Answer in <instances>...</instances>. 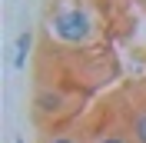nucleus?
<instances>
[{"label": "nucleus", "instance_id": "1", "mask_svg": "<svg viewBox=\"0 0 146 143\" xmlns=\"http://www.w3.org/2000/svg\"><path fill=\"white\" fill-rule=\"evenodd\" d=\"M90 27H93V20L80 7H66V10H56L53 13V27L50 30H56V37L76 43V40H86L90 37Z\"/></svg>", "mask_w": 146, "mask_h": 143}, {"label": "nucleus", "instance_id": "2", "mask_svg": "<svg viewBox=\"0 0 146 143\" xmlns=\"http://www.w3.org/2000/svg\"><path fill=\"white\" fill-rule=\"evenodd\" d=\"M123 126H126V133L133 136V143H146V100L133 103V107L123 113Z\"/></svg>", "mask_w": 146, "mask_h": 143}, {"label": "nucleus", "instance_id": "3", "mask_svg": "<svg viewBox=\"0 0 146 143\" xmlns=\"http://www.w3.org/2000/svg\"><path fill=\"white\" fill-rule=\"evenodd\" d=\"M90 143H133V136L126 133V126H113V130H100Z\"/></svg>", "mask_w": 146, "mask_h": 143}, {"label": "nucleus", "instance_id": "4", "mask_svg": "<svg viewBox=\"0 0 146 143\" xmlns=\"http://www.w3.org/2000/svg\"><path fill=\"white\" fill-rule=\"evenodd\" d=\"M36 107H40V110H50V113H56V110H63V97L46 90V93H40V97H36Z\"/></svg>", "mask_w": 146, "mask_h": 143}, {"label": "nucleus", "instance_id": "5", "mask_svg": "<svg viewBox=\"0 0 146 143\" xmlns=\"http://www.w3.org/2000/svg\"><path fill=\"white\" fill-rule=\"evenodd\" d=\"M30 43H33V37H30V33H20V37H17V57H13V67H23V63H27Z\"/></svg>", "mask_w": 146, "mask_h": 143}, {"label": "nucleus", "instance_id": "6", "mask_svg": "<svg viewBox=\"0 0 146 143\" xmlns=\"http://www.w3.org/2000/svg\"><path fill=\"white\" fill-rule=\"evenodd\" d=\"M40 143H80V140H76L73 133H46Z\"/></svg>", "mask_w": 146, "mask_h": 143}]
</instances>
